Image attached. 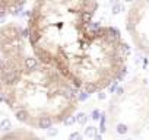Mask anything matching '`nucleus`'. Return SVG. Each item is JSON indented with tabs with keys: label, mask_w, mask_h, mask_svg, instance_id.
Returning <instances> with one entry per match:
<instances>
[{
	"label": "nucleus",
	"mask_w": 149,
	"mask_h": 140,
	"mask_svg": "<svg viewBox=\"0 0 149 140\" xmlns=\"http://www.w3.org/2000/svg\"><path fill=\"white\" fill-rule=\"evenodd\" d=\"M0 69L5 73L3 101L28 129L48 130L66 123L79 102L78 89L54 67L29 61L19 27L0 28Z\"/></svg>",
	"instance_id": "f257e3e1"
},
{
	"label": "nucleus",
	"mask_w": 149,
	"mask_h": 140,
	"mask_svg": "<svg viewBox=\"0 0 149 140\" xmlns=\"http://www.w3.org/2000/svg\"><path fill=\"white\" fill-rule=\"evenodd\" d=\"M129 140H130V139H129Z\"/></svg>",
	"instance_id": "9d476101"
},
{
	"label": "nucleus",
	"mask_w": 149,
	"mask_h": 140,
	"mask_svg": "<svg viewBox=\"0 0 149 140\" xmlns=\"http://www.w3.org/2000/svg\"><path fill=\"white\" fill-rule=\"evenodd\" d=\"M96 9V0H34L27 29L34 57L57 70L88 36Z\"/></svg>",
	"instance_id": "f03ea898"
},
{
	"label": "nucleus",
	"mask_w": 149,
	"mask_h": 140,
	"mask_svg": "<svg viewBox=\"0 0 149 140\" xmlns=\"http://www.w3.org/2000/svg\"><path fill=\"white\" fill-rule=\"evenodd\" d=\"M3 89H5V73L0 69V101L3 99Z\"/></svg>",
	"instance_id": "6e6552de"
},
{
	"label": "nucleus",
	"mask_w": 149,
	"mask_h": 140,
	"mask_svg": "<svg viewBox=\"0 0 149 140\" xmlns=\"http://www.w3.org/2000/svg\"><path fill=\"white\" fill-rule=\"evenodd\" d=\"M116 131L118 134H127L129 133V125L126 123H118L117 127H116Z\"/></svg>",
	"instance_id": "0eeeda50"
},
{
	"label": "nucleus",
	"mask_w": 149,
	"mask_h": 140,
	"mask_svg": "<svg viewBox=\"0 0 149 140\" xmlns=\"http://www.w3.org/2000/svg\"><path fill=\"white\" fill-rule=\"evenodd\" d=\"M27 0H0V16H5L12 13L16 9H19Z\"/></svg>",
	"instance_id": "423d86ee"
},
{
	"label": "nucleus",
	"mask_w": 149,
	"mask_h": 140,
	"mask_svg": "<svg viewBox=\"0 0 149 140\" xmlns=\"http://www.w3.org/2000/svg\"><path fill=\"white\" fill-rule=\"evenodd\" d=\"M127 31L139 50L149 53V0H136L127 12Z\"/></svg>",
	"instance_id": "20e7f679"
},
{
	"label": "nucleus",
	"mask_w": 149,
	"mask_h": 140,
	"mask_svg": "<svg viewBox=\"0 0 149 140\" xmlns=\"http://www.w3.org/2000/svg\"><path fill=\"white\" fill-rule=\"evenodd\" d=\"M0 140H43L29 129H15L0 136Z\"/></svg>",
	"instance_id": "39448f33"
},
{
	"label": "nucleus",
	"mask_w": 149,
	"mask_h": 140,
	"mask_svg": "<svg viewBox=\"0 0 149 140\" xmlns=\"http://www.w3.org/2000/svg\"><path fill=\"white\" fill-rule=\"evenodd\" d=\"M129 47L114 27L91 25L85 41L57 70L80 92L95 94L126 74Z\"/></svg>",
	"instance_id": "7ed1b4c3"
},
{
	"label": "nucleus",
	"mask_w": 149,
	"mask_h": 140,
	"mask_svg": "<svg viewBox=\"0 0 149 140\" xmlns=\"http://www.w3.org/2000/svg\"><path fill=\"white\" fill-rule=\"evenodd\" d=\"M95 133V129H94V127H88V130H86V134H88V136H92Z\"/></svg>",
	"instance_id": "1a4fd4ad"
}]
</instances>
